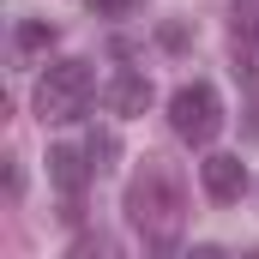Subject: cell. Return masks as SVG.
<instances>
[{
	"label": "cell",
	"instance_id": "4",
	"mask_svg": "<svg viewBox=\"0 0 259 259\" xmlns=\"http://www.w3.org/2000/svg\"><path fill=\"white\" fill-rule=\"evenodd\" d=\"M199 175H205V193L217 199V205H235V199L247 193V169H241V157H205L199 163Z\"/></svg>",
	"mask_w": 259,
	"mask_h": 259
},
{
	"label": "cell",
	"instance_id": "2",
	"mask_svg": "<svg viewBox=\"0 0 259 259\" xmlns=\"http://www.w3.org/2000/svg\"><path fill=\"white\" fill-rule=\"evenodd\" d=\"M91 91H97V78L84 61H55L36 84V115L42 121H78L91 109Z\"/></svg>",
	"mask_w": 259,
	"mask_h": 259
},
{
	"label": "cell",
	"instance_id": "8",
	"mask_svg": "<svg viewBox=\"0 0 259 259\" xmlns=\"http://www.w3.org/2000/svg\"><path fill=\"white\" fill-rule=\"evenodd\" d=\"M84 151H91V163H97V169H109L121 145H115V133H91V145H84Z\"/></svg>",
	"mask_w": 259,
	"mask_h": 259
},
{
	"label": "cell",
	"instance_id": "10",
	"mask_svg": "<svg viewBox=\"0 0 259 259\" xmlns=\"http://www.w3.org/2000/svg\"><path fill=\"white\" fill-rule=\"evenodd\" d=\"M157 42H163V49H187V30H181V24H163Z\"/></svg>",
	"mask_w": 259,
	"mask_h": 259
},
{
	"label": "cell",
	"instance_id": "1",
	"mask_svg": "<svg viewBox=\"0 0 259 259\" xmlns=\"http://www.w3.org/2000/svg\"><path fill=\"white\" fill-rule=\"evenodd\" d=\"M127 217H133V229H139L151 247H175V235H181V223H187V193H181L175 169L145 163V175L127 187Z\"/></svg>",
	"mask_w": 259,
	"mask_h": 259
},
{
	"label": "cell",
	"instance_id": "9",
	"mask_svg": "<svg viewBox=\"0 0 259 259\" xmlns=\"http://www.w3.org/2000/svg\"><path fill=\"white\" fill-rule=\"evenodd\" d=\"M133 6H139V0H91V12H97V18H127Z\"/></svg>",
	"mask_w": 259,
	"mask_h": 259
},
{
	"label": "cell",
	"instance_id": "11",
	"mask_svg": "<svg viewBox=\"0 0 259 259\" xmlns=\"http://www.w3.org/2000/svg\"><path fill=\"white\" fill-rule=\"evenodd\" d=\"M247 139H259V103L247 109Z\"/></svg>",
	"mask_w": 259,
	"mask_h": 259
},
{
	"label": "cell",
	"instance_id": "7",
	"mask_svg": "<svg viewBox=\"0 0 259 259\" xmlns=\"http://www.w3.org/2000/svg\"><path fill=\"white\" fill-rule=\"evenodd\" d=\"M12 49H18V55H49V49H55V24H49V18H18Z\"/></svg>",
	"mask_w": 259,
	"mask_h": 259
},
{
	"label": "cell",
	"instance_id": "3",
	"mask_svg": "<svg viewBox=\"0 0 259 259\" xmlns=\"http://www.w3.org/2000/svg\"><path fill=\"white\" fill-rule=\"evenodd\" d=\"M169 127L181 133L187 145H211V139L223 133V103H217V91H211V84H181V91L169 97Z\"/></svg>",
	"mask_w": 259,
	"mask_h": 259
},
{
	"label": "cell",
	"instance_id": "5",
	"mask_svg": "<svg viewBox=\"0 0 259 259\" xmlns=\"http://www.w3.org/2000/svg\"><path fill=\"white\" fill-rule=\"evenodd\" d=\"M103 103H109L115 115H145V109H151V78H139V72H121V78L103 91Z\"/></svg>",
	"mask_w": 259,
	"mask_h": 259
},
{
	"label": "cell",
	"instance_id": "6",
	"mask_svg": "<svg viewBox=\"0 0 259 259\" xmlns=\"http://www.w3.org/2000/svg\"><path fill=\"white\" fill-rule=\"evenodd\" d=\"M84 157H91V151H72V145H55V151H49V181H55L61 193H78V187H84V175H91Z\"/></svg>",
	"mask_w": 259,
	"mask_h": 259
}]
</instances>
